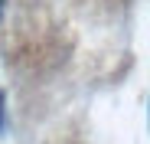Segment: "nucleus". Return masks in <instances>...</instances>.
I'll use <instances>...</instances> for the list:
<instances>
[{"mask_svg": "<svg viewBox=\"0 0 150 144\" xmlns=\"http://www.w3.org/2000/svg\"><path fill=\"white\" fill-rule=\"evenodd\" d=\"M0 20H4V0H0Z\"/></svg>", "mask_w": 150, "mask_h": 144, "instance_id": "2", "label": "nucleus"}, {"mask_svg": "<svg viewBox=\"0 0 150 144\" xmlns=\"http://www.w3.org/2000/svg\"><path fill=\"white\" fill-rule=\"evenodd\" d=\"M7 131V92L0 88V134Z\"/></svg>", "mask_w": 150, "mask_h": 144, "instance_id": "1", "label": "nucleus"}]
</instances>
